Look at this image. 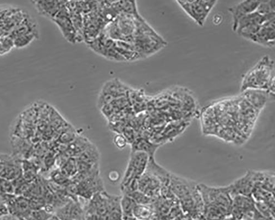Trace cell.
I'll use <instances>...</instances> for the list:
<instances>
[{"instance_id": "24", "label": "cell", "mask_w": 275, "mask_h": 220, "mask_svg": "<svg viewBox=\"0 0 275 220\" xmlns=\"http://www.w3.org/2000/svg\"><path fill=\"white\" fill-rule=\"evenodd\" d=\"M14 46V40L10 37L0 40V55L10 52Z\"/></svg>"}, {"instance_id": "1", "label": "cell", "mask_w": 275, "mask_h": 220, "mask_svg": "<svg viewBox=\"0 0 275 220\" xmlns=\"http://www.w3.org/2000/svg\"><path fill=\"white\" fill-rule=\"evenodd\" d=\"M198 187L208 218L217 220L231 212L232 198L229 186L213 187L199 184Z\"/></svg>"}, {"instance_id": "9", "label": "cell", "mask_w": 275, "mask_h": 220, "mask_svg": "<svg viewBox=\"0 0 275 220\" xmlns=\"http://www.w3.org/2000/svg\"><path fill=\"white\" fill-rule=\"evenodd\" d=\"M229 187L232 198L237 195L252 196L254 188L252 171L248 172L244 176L229 186Z\"/></svg>"}, {"instance_id": "13", "label": "cell", "mask_w": 275, "mask_h": 220, "mask_svg": "<svg viewBox=\"0 0 275 220\" xmlns=\"http://www.w3.org/2000/svg\"><path fill=\"white\" fill-rule=\"evenodd\" d=\"M274 19V14L262 16L256 11L245 16L239 21L235 32L238 33L244 28L253 26H261L266 22Z\"/></svg>"}, {"instance_id": "25", "label": "cell", "mask_w": 275, "mask_h": 220, "mask_svg": "<svg viewBox=\"0 0 275 220\" xmlns=\"http://www.w3.org/2000/svg\"><path fill=\"white\" fill-rule=\"evenodd\" d=\"M77 135L73 130L70 129L66 130L65 132L61 134V137L59 139L61 140V142L64 144H70L73 142L77 137Z\"/></svg>"}, {"instance_id": "15", "label": "cell", "mask_w": 275, "mask_h": 220, "mask_svg": "<svg viewBox=\"0 0 275 220\" xmlns=\"http://www.w3.org/2000/svg\"><path fill=\"white\" fill-rule=\"evenodd\" d=\"M34 3L39 14L53 20L66 2H34Z\"/></svg>"}, {"instance_id": "22", "label": "cell", "mask_w": 275, "mask_h": 220, "mask_svg": "<svg viewBox=\"0 0 275 220\" xmlns=\"http://www.w3.org/2000/svg\"><path fill=\"white\" fill-rule=\"evenodd\" d=\"M256 12L262 16L274 14V1H260Z\"/></svg>"}, {"instance_id": "23", "label": "cell", "mask_w": 275, "mask_h": 220, "mask_svg": "<svg viewBox=\"0 0 275 220\" xmlns=\"http://www.w3.org/2000/svg\"><path fill=\"white\" fill-rule=\"evenodd\" d=\"M51 178L53 182L64 187L67 186L72 182L71 178L63 174L60 170L52 172Z\"/></svg>"}, {"instance_id": "32", "label": "cell", "mask_w": 275, "mask_h": 220, "mask_svg": "<svg viewBox=\"0 0 275 220\" xmlns=\"http://www.w3.org/2000/svg\"><path fill=\"white\" fill-rule=\"evenodd\" d=\"M48 220H60L55 215H53Z\"/></svg>"}, {"instance_id": "8", "label": "cell", "mask_w": 275, "mask_h": 220, "mask_svg": "<svg viewBox=\"0 0 275 220\" xmlns=\"http://www.w3.org/2000/svg\"><path fill=\"white\" fill-rule=\"evenodd\" d=\"M257 44L272 48L274 46V19L266 22L250 39Z\"/></svg>"}, {"instance_id": "21", "label": "cell", "mask_w": 275, "mask_h": 220, "mask_svg": "<svg viewBox=\"0 0 275 220\" xmlns=\"http://www.w3.org/2000/svg\"><path fill=\"white\" fill-rule=\"evenodd\" d=\"M128 195L132 198L136 203L139 205H152L155 201L150 197H149L145 193L138 190L133 193H131Z\"/></svg>"}, {"instance_id": "27", "label": "cell", "mask_w": 275, "mask_h": 220, "mask_svg": "<svg viewBox=\"0 0 275 220\" xmlns=\"http://www.w3.org/2000/svg\"><path fill=\"white\" fill-rule=\"evenodd\" d=\"M122 134L126 139L128 144H132L136 139L134 130L130 127L124 128Z\"/></svg>"}, {"instance_id": "33", "label": "cell", "mask_w": 275, "mask_h": 220, "mask_svg": "<svg viewBox=\"0 0 275 220\" xmlns=\"http://www.w3.org/2000/svg\"><path fill=\"white\" fill-rule=\"evenodd\" d=\"M21 220H26V219L25 218H20Z\"/></svg>"}, {"instance_id": "4", "label": "cell", "mask_w": 275, "mask_h": 220, "mask_svg": "<svg viewBox=\"0 0 275 220\" xmlns=\"http://www.w3.org/2000/svg\"><path fill=\"white\" fill-rule=\"evenodd\" d=\"M177 3L195 23L204 26L208 16L216 5L217 1H177Z\"/></svg>"}, {"instance_id": "14", "label": "cell", "mask_w": 275, "mask_h": 220, "mask_svg": "<svg viewBox=\"0 0 275 220\" xmlns=\"http://www.w3.org/2000/svg\"><path fill=\"white\" fill-rule=\"evenodd\" d=\"M252 175L254 188H259L274 194V176L273 174L268 172L252 171Z\"/></svg>"}, {"instance_id": "31", "label": "cell", "mask_w": 275, "mask_h": 220, "mask_svg": "<svg viewBox=\"0 0 275 220\" xmlns=\"http://www.w3.org/2000/svg\"><path fill=\"white\" fill-rule=\"evenodd\" d=\"M223 21V17L221 15H215L213 18V23L215 25H219Z\"/></svg>"}, {"instance_id": "28", "label": "cell", "mask_w": 275, "mask_h": 220, "mask_svg": "<svg viewBox=\"0 0 275 220\" xmlns=\"http://www.w3.org/2000/svg\"><path fill=\"white\" fill-rule=\"evenodd\" d=\"M109 179L113 182H116L119 178V174L116 171L109 172Z\"/></svg>"}, {"instance_id": "16", "label": "cell", "mask_w": 275, "mask_h": 220, "mask_svg": "<svg viewBox=\"0 0 275 220\" xmlns=\"http://www.w3.org/2000/svg\"><path fill=\"white\" fill-rule=\"evenodd\" d=\"M131 145V152H141L147 154L150 158H154L155 152L160 145L154 143L145 138H136Z\"/></svg>"}, {"instance_id": "19", "label": "cell", "mask_w": 275, "mask_h": 220, "mask_svg": "<svg viewBox=\"0 0 275 220\" xmlns=\"http://www.w3.org/2000/svg\"><path fill=\"white\" fill-rule=\"evenodd\" d=\"M136 203L128 195L123 194L121 197L120 206L123 216H133V211Z\"/></svg>"}, {"instance_id": "6", "label": "cell", "mask_w": 275, "mask_h": 220, "mask_svg": "<svg viewBox=\"0 0 275 220\" xmlns=\"http://www.w3.org/2000/svg\"><path fill=\"white\" fill-rule=\"evenodd\" d=\"M170 188L178 201L192 197L198 191V184L172 174Z\"/></svg>"}, {"instance_id": "20", "label": "cell", "mask_w": 275, "mask_h": 220, "mask_svg": "<svg viewBox=\"0 0 275 220\" xmlns=\"http://www.w3.org/2000/svg\"><path fill=\"white\" fill-rule=\"evenodd\" d=\"M60 171L65 176L73 178L77 173V163L76 158H70L61 166Z\"/></svg>"}, {"instance_id": "30", "label": "cell", "mask_w": 275, "mask_h": 220, "mask_svg": "<svg viewBox=\"0 0 275 220\" xmlns=\"http://www.w3.org/2000/svg\"><path fill=\"white\" fill-rule=\"evenodd\" d=\"M9 213V208L3 203H0V217Z\"/></svg>"}, {"instance_id": "29", "label": "cell", "mask_w": 275, "mask_h": 220, "mask_svg": "<svg viewBox=\"0 0 275 220\" xmlns=\"http://www.w3.org/2000/svg\"><path fill=\"white\" fill-rule=\"evenodd\" d=\"M0 220H20V218L13 215V214L9 213L0 217Z\"/></svg>"}, {"instance_id": "17", "label": "cell", "mask_w": 275, "mask_h": 220, "mask_svg": "<svg viewBox=\"0 0 275 220\" xmlns=\"http://www.w3.org/2000/svg\"><path fill=\"white\" fill-rule=\"evenodd\" d=\"M76 158L79 161L95 165L98 164L100 153L97 147L92 144Z\"/></svg>"}, {"instance_id": "18", "label": "cell", "mask_w": 275, "mask_h": 220, "mask_svg": "<svg viewBox=\"0 0 275 220\" xmlns=\"http://www.w3.org/2000/svg\"><path fill=\"white\" fill-rule=\"evenodd\" d=\"M155 211L152 205L136 204L133 211V216L136 220H153Z\"/></svg>"}, {"instance_id": "3", "label": "cell", "mask_w": 275, "mask_h": 220, "mask_svg": "<svg viewBox=\"0 0 275 220\" xmlns=\"http://www.w3.org/2000/svg\"><path fill=\"white\" fill-rule=\"evenodd\" d=\"M133 45L142 57H147L163 49L167 43L141 17L136 20Z\"/></svg>"}, {"instance_id": "34", "label": "cell", "mask_w": 275, "mask_h": 220, "mask_svg": "<svg viewBox=\"0 0 275 220\" xmlns=\"http://www.w3.org/2000/svg\"><path fill=\"white\" fill-rule=\"evenodd\" d=\"M21 220V219H20Z\"/></svg>"}, {"instance_id": "11", "label": "cell", "mask_w": 275, "mask_h": 220, "mask_svg": "<svg viewBox=\"0 0 275 220\" xmlns=\"http://www.w3.org/2000/svg\"><path fill=\"white\" fill-rule=\"evenodd\" d=\"M255 209V201L252 196L237 195L232 197L231 212L238 217Z\"/></svg>"}, {"instance_id": "2", "label": "cell", "mask_w": 275, "mask_h": 220, "mask_svg": "<svg viewBox=\"0 0 275 220\" xmlns=\"http://www.w3.org/2000/svg\"><path fill=\"white\" fill-rule=\"evenodd\" d=\"M274 61L268 56L262 57L260 60L243 77L241 92L248 89H258L274 94Z\"/></svg>"}, {"instance_id": "5", "label": "cell", "mask_w": 275, "mask_h": 220, "mask_svg": "<svg viewBox=\"0 0 275 220\" xmlns=\"http://www.w3.org/2000/svg\"><path fill=\"white\" fill-rule=\"evenodd\" d=\"M150 157L145 153L131 152L126 170L121 184V188L126 186L131 181L139 178L145 173Z\"/></svg>"}, {"instance_id": "7", "label": "cell", "mask_w": 275, "mask_h": 220, "mask_svg": "<svg viewBox=\"0 0 275 220\" xmlns=\"http://www.w3.org/2000/svg\"><path fill=\"white\" fill-rule=\"evenodd\" d=\"M65 4L52 21L60 29L65 39L70 43H74L77 41V33L71 19L70 11Z\"/></svg>"}, {"instance_id": "26", "label": "cell", "mask_w": 275, "mask_h": 220, "mask_svg": "<svg viewBox=\"0 0 275 220\" xmlns=\"http://www.w3.org/2000/svg\"><path fill=\"white\" fill-rule=\"evenodd\" d=\"M113 141L115 146L119 150H123L128 144L126 139L122 134H116L113 137Z\"/></svg>"}, {"instance_id": "12", "label": "cell", "mask_w": 275, "mask_h": 220, "mask_svg": "<svg viewBox=\"0 0 275 220\" xmlns=\"http://www.w3.org/2000/svg\"><path fill=\"white\" fill-rule=\"evenodd\" d=\"M243 95L244 98L259 111L264 108L269 99L274 97L267 91L258 89H248L243 92Z\"/></svg>"}, {"instance_id": "10", "label": "cell", "mask_w": 275, "mask_h": 220, "mask_svg": "<svg viewBox=\"0 0 275 220\" xmlns=\"http://www.w3.org/2000/svg\"><path fill=\"white\" fill-rule=\"evenodd\" d=\"M260 1H243L229 9L233 21L232 30L235 32L237 24L242 18L256 11Z\"/></svg>"}]
</instances>
